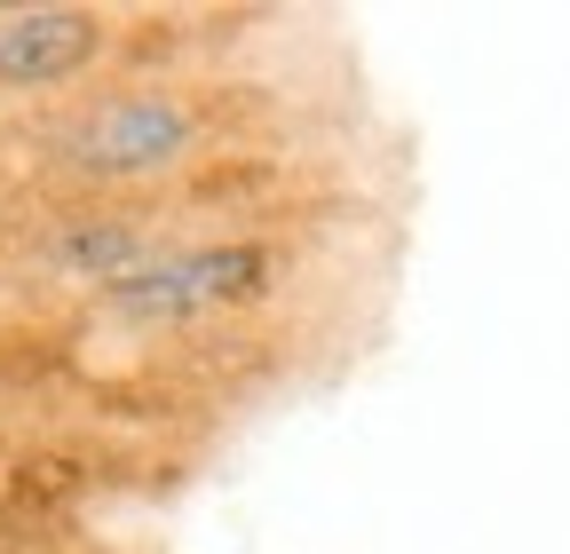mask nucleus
<instances>
[{
  "mask_svg": "<svg viewBox=\"0 0 570 554\" xmlns=\"http://www.w3.org/2000/svg\"><path fill=\"white\" fill-rule=\"evenodd\" d=\"M269 286V254L262 246H183L127 269L119 286H104V309L127 325H159V317H206V309H238Z\"/></svg>",
  "mask_w": 570,
  "mask_h": 554,
  "instance_id": "obj_1",
  "label": "nucleus"
},
{
  "mask_svg": "<svg viewBox=\"0 0 570 554\" xmlns=\"http://www.w3.org/2000/svg\"><path fill=\"white\" fill-rule=\"evenodd\" d=\"M71 167L88 175H151L167 167L175 151H190V111L183 103H159V96H127V103H104L71 127Z\"/></svg>",
  "mask_w": 570,
  "mask_h": 554,
  "instance_id": "obj_2",
  "label": "nucleus"
},
{
  "mask_svg": "<svg viewBox=\"0 0 570 554\" xmlns=\"http://www.w3.org/2000/svg\"><path fill=\"white\" fill-rule=\"evenodd\" d=\"M96 56L88 9H9L0 17V88H48L71 80Z\"/></svg>",
  "mask_w": 570,
  "mask_h": 554,
  "instance_id": "obj_3",
  "label": "nucleus"
},
{
  "mask_svg": "<svg viewBox=\"0 0 570 554\" xmlns=\"http://www.w3.org/2000/svg\"><path fill=\"white\" fill-rule=\"evenodd\" d=\"M48 261H56V269H80V277H104V286H119V277L142 269L151 254H142V238H135L127 222H88V230H63V238L48 246Z\"/></svg>",
  "mask_w": 570,
  "mask_h": 554,
  "instance_id": "obj_4",
  "label": "nucleus"
}]
</instances>
